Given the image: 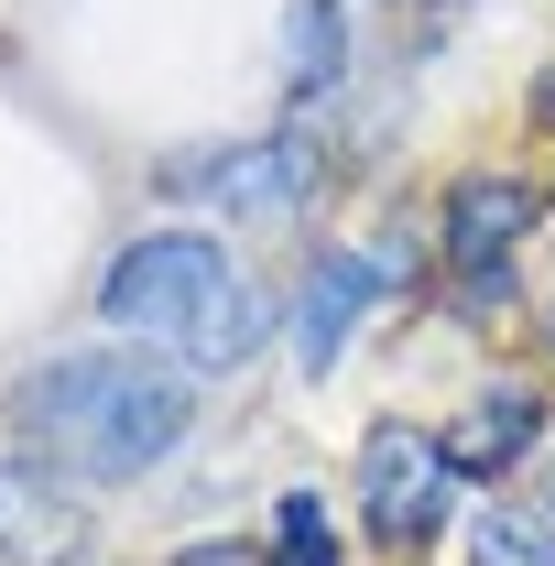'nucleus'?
Segmentation results:
<instances>
[{
  "label": "nucleus",
  "mask_w": 555,
  "mask_h": 566,
  "mask_svg": "<svg viewBox=\"0 0 555 566\" xmlns=\"http://www.w3.org/2000/svg\"><path fill=\"white\" fill-rule=\"evenodd\" d=\"M534 424H545V403H534V381H490L480 403H469V424L447 436V458L458 469H480V480H501L523 447H534Z\"/></svg>",
  "instance_id": "6e6552de"
},
{
  "label": "nucleus",
  "mask_w": 555,
  "mask_h": 566,
  "mask_svg": "<svg viewBox=\"0 0 555 566\" xmlns=\"http://www.w3.org/2000/svg\"><path fill=\"white\" fill-rule=\"evenodd\" d=\"M164 186L208 197V208H294V197H316V142L273 132V142H229V153H175Z\"/></svg>",
  "instance_id": "20e7f679"
},
{
  "label": "nucleus",
  "mask_w": 555,
  "mask_h": 566,
  "mask_svg": "<svg viewBox=\"0 0 555 566\" xmlns=\"http://www.w3.org/2000/svg\"><path fill=\"white\" fill-rule=\"evenodd\" d=\"M175 566H273V556L240 545V534H208V545H175Z\"/></svg>",
  "instance_id": "f8f14e48"
},
{
  "label": "nucleus",
  "mask_w": 555,
  "mask_h": 566,
  "mask_svg": "<svg viewBox=\"0 0 555 566\" xmlns=\"http://www.w3.org/2000/svg\"><path fill=\"white\" fill-rule=\"evenodd\" d=\"M338 55H348L338 0H305V11H294V33H283V76H294V87H327V76H338Z\"/></svg>",
  "instance_id": "1a4fd4ad"
},
{
  "label": "nucleus",
  "mask_w": 555,
  "mask_h": 566,
  "mask_svg": "<svg viewBox=\"0 0 555 566\" xmlns=\"http://www.w3.org/2000/svg\"><path fill=\"white\" fill-rule=\"evenodd\" d=\"M447 480H458V458L436 447V436H404V424H381L370 447H359V512H370V534L404 556L425 545L436 523H447Z\"/></svg>",
  "instance_id": "7ed1b4c3"
},
{
  "label": "nucleus",
  "mask_w": 555,
  "mask_h": 566,
  "mask_svg": "<svg viewBox=\"0 0 555 566\" xmlns=\"http://www.w3.org/2000/svg\"><path fill=\"white\" fill-rule=\"evenodd\" d=\"M11 424L66 469V480H132L186 436V370H142V359H44Z\"/></svg>",
  "instance_id": "f257e3e1"
},
{
  "label": "nucleus",
  "mask_w": 555,
  "mask_h": 566,
  "mask_svg": "<svg viewBox=\"0 0 555 566\" xmlns=\"http://www.w3.org/2000/svg\"><path fill=\"white\" fill-rule=\"evenodd\" d=\"M0 556L11 566H76L87 556V501L55 480V458H0Z\"/></svg>",
  "instance_id": "39448f33"
},
{
  "label": "nucleus",
  "mask_w": 555,
  "mask_h": 566,
  "mask_svg": "<svg viewBox=\"0 0 555 566\" xmlns=\"http://www.w3.org/2000/svg\"><path fill=\"white\" fill-rule=\"evenodd\" d=\"M98 316L132 327V338H175L186 370H240V359L262 349V327H273L262 283L240 273L218 240H197V229L132 240V251L109 262V283H98Z\"/></svg>",
  "instance_id": "f03ea898"
},
{
  "label": "nucleus",
  "mask_w": 555,
  "mask_h": 566,
  "mask_svg": "<svg viewBox=\"0 0 555 566\" xmlns=\"http://www.w3.org/2000/svg\"><path fill=\"white\" fill-rule=\"evenodd\" d=\"M370 294H392L381 251H327V262L305 273V294H294V359H305V370H327V359H338V338L359 327V305H370Z\"/></svg>",
  "instance_id": "423d86ee"
},
{
  "label": "nucleus",
  "mask_w": 555,
  "mask_h": 566,
  "mask_svg": "<svg viewBox=\"0 0 555 566\" xmlns=\"http://www.w3.org/2000/svg\"><path fill=\"white\" fill-rule=\"evenodd\" d=\"M273 523H283V556L273 566H338V545H327V501H316V491H283Z\"/></svg>",
  "instance_id": "9b49d317"
},
{
  "label": "nucleus",
  "mask_w": 555,
  "mask_h": 566,
  "mask_svg": "<svg viewBox=\"0 0 555 566\" xmlns=\"http://www.w3.org/2000/svg\"><path fill=\"white\" fill-rule=\"evenodd\" d=\"M523 229H534V186H512V175H469V186L447 197V251H458V273L501 262Z\"/></svg>",
  "instance_id": "0eeeda50"
},
{
  "label": "nucleus",
  "mask_w": 555,
  "mask_h": 566,
  "mask_svg": "<svg viewBox=\"0 0 555 566\" xmlns=\"http://www.w3.org/2000/svg\"><path fill=\"white\" fill-rule=\"evenodd\" d=\"M469 556H480V566H555V523H534V512H490L480 534H469Z\"/></svg>",
  "instance_id": "9d476101"
},
{
  "label": "nucleus",
  "mask_w": 555,
  "mask_h": 566,
  "mask_svg": "<svg viewBox=\"0 0 555 566\" xmlns=\"http://www.w3.org/2000/svg\"><path fill=\"white\" fill-rule=\"evenodd\" d=\"M545 327H555V305H545Z\"/></svg>",
  "instance_id": "ddd939ff"
}]
</instances>
